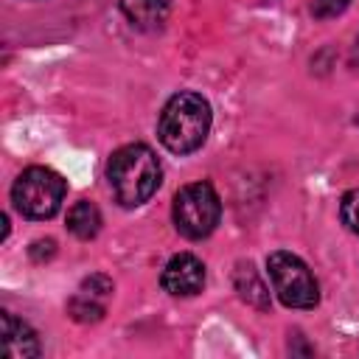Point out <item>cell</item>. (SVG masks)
Segmentation results:
<instances>
[{"instance_id": "obj_2", "label": "cell", "mask_w": 359, "mask_h": 359, "mask_svg": "<svg viewBox=\"0 0 359 359\" xmlns=\"http://www.w3.org/2000/svg\"><path fill=\"white\" fill-rule=\"evenodd\" d=\"M160 163L154 151L143 143H129L118 149L109 163H107V180L112 185L115 199L123 208H137L143 205L160 185Z\"/></svg>"}, {"instance_id": "obj_1", "label": "cell", "mask_w": 359, "mask_h": 359, "mask_svg": "<svg viewBox=\"0 0 359 359\" xmlns=\"http://www.w3.org/2000/svg\"><path fill=\"white\" fill-rule=\"evenodd\" d=\"M210 132V104L199 93H177L160 112L157 137L174 154L196 151Z\"/></svg>"}, {"instance_id": "obj_5", "label": "cell", "mask_w": 359, "mask_h": 359, "mask_svg": "<svg viewBox=\"0 0 359 359\" xmlns=\"http://www.w3.org/2000/svg\"><path fill=\"white\" fill-rule=\"evenodd\" d=\"M222 216V202L208 182H191L174 196V224L185 238H205Z\"/></svg>"}, {"instance_id": "obj_15", "label": "cell", "mask_w": 359, "mask_h": 359, "mask_svg": "<svg viewBox=\"0 0 359 359\" xmlns=\"http://www.w3.org/2000/svg\"><path fill=\"white\" fill-rule=\"evenodd\" d=\"M353 62H356V67H359V39H356V50H353Z\"/></svg>"}, {"instance_id": "obj_6", "label": "cell", "mask_w": 359, "mask_h": 359, "mask_svg": "<svg viewBox=\"0 0 359 359\" xmlns=\"http://www.w3.org/2000/svg\"><path fill=\"white\" fill-rule=\"evenodd\" d=\"M112 297V280L107 275H90L67 303V314L76 323H98Z\"/></svg>"}, {"instance_id": "obj_13", "label": "cell", "mask_w": 359, "mask_h": 359, "mask_svg": "<svg viewBox=\"0 0 359 359\" xmlns=\"http://www.w3.org/2000/svg\"><path fill=\"white\" fill-rule=\"evenodd\" d=\"M348 6H351V0H314L311 3V14L317 20H331V17L342 14Z\"/></svg>"}, {"instance_id": "obj_4", "label": "cell", "mask_w": 359, "mask_h": 359, "mask_svg": "<svg viewBox=\"0 0 359 359\" xmlns=\"http://www.w3.org/2000/svg\"><path fill=\"white\" fill-rule=\"evenodd\" d=\"M266 269H269L272 289L283 306H289V309H314L317 306V300H320L317 280L297 255L278 250L266 258Z\"/></svg>"}, {"instance_id": "obj_12", "label": "cell", "mask_w": 359, "mask_h": 359, "mask_svg": "<svg viewBox=\"0 0 359 359\" xmlns=\"http://www.w3.org/2000/svg\"><path fill=\"white\" fill-rule=\"evenodd\" d=\"M339 216H342L345 227L359 236V188H353V191H348V194L342 196V202H339Z\"/></svg>"}, {"instance_id": "obj_3", "label": "cell", "mask_w": 359, "mask_h": 359, "mask_svg": "<svg viewBox=\"0 0 359 359\" xmlns=\"http://www.w3.org/2000/svg\"><path fill=\"white\" fill-rule=\"evenodd\" d=\"M65 191L67 182L62 174L45 165H31L17 177L11 188V202L28 219H50L62 208Z\"/></svg>"}, {"instance_id": "obj_8", "label": "cell", "mask_w": 359, "mask_h": 359, "mask_svg": "<svg viewBox=\"0 0 359 359\" xmlns=\"http://www.w3.org/2000/svg\"><path fill=\"white\" fill-rule=\"evenodd\" d=\"M0 353L6 359H34L39 356V339L34 328L17 320L11 311H0Z\"/></svg>"}, {"instance_id": "obj_14", "label": "cell", "mask_w": 359, "mask_h": 359, "mask_svg": "<svg viewBox=\"0 0 359 359\" xmlns=\"http://www.w3.org/2000/svg\"><path fill=\"white\" fill-rule=\"evenodd\" d=\"M28 252H31V258H34L36 264H42V261H48V258L56 252V241H53V238H39V241L31 244Z\"/></svg>"}, {"instance_id": "obj_9", "label": "cell", "mask_w": 359, "mask_h": 359, "mask_svg": "<svg viewBox=\"0 0 359 359\" xmlns=\"http://www.w3.org/2000/svg\"><path fill=\"white\" fill-rule=\"evenodd\" d=\"M233 283H236L238 297H241L247 306H252V309H258V311H266V309H269V289H266V283L261 280L258 269H255L250 261H241V264L236 266Z\"/></svg>"}, {"instance_id": "obj_11", "label": "cell", "mask_w": 359, "mask_h": 359, "mask_svg": "<svg viewBox=\"0 0 359 359\" xmlns=\"http://www.w3.org/2000/svg\"><path fill=\"white\" fill-rule=\"evenodd\" d=\"M67 230L76 238H81V241L95 238V233L101 230V213H98V208L93 202H87V199H79L67 210Z\"/></svg>"}, {"instance_id": "obj_7", "label": "cell", "mask_w": 359, "mask_h": 359, "mask_svg": "<svg viewBox=\"0 0 359 359\" xmlns=\"http://www.w3.org/2000/svg\"><path fill=\"white\" fill-rule=\"evenodd\" d=\"M160 283H163V289L168 294L191 297V294L202 292V286H205V266H202V261L196 255L180 252L165 264V269L160 275Z\"/></svg>"}, {"instance_id": "obj_10", "label": "cell", "mask_w": 359, "mask_h": 359, "mask_svg": "<svg viewBox=\"0 0 359 359\" xmlns=\"http://www.w3.org/2000/svg\"><path fill=\"white\" fill-rule=\"evenodd\" d=\"M121 8L135 28L151 31L165 22L171 11V0H121Z\"/></svg>"}]
</instances>
